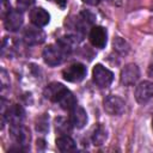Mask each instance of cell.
I'll return each mask as SVG.
<instances>
[{
  "label": "cell",
  "instance_id": "cell-13",
  "mask_svg": "<svg viewBox=\"0 0 153 153\" xmlns=\"http://www.w3.org/2000/svg\"><path fill=\"white\" fill-rule=\"evenodd\" d=\"M30 20L33 25L36 26H45L49 20H50V16L49 13L42 8V7H35L30 11Z\"/></svg>",
  "mask_w": 153,
  "mask_h": 153
},
{
  "label": "cell",
  "instance_id": "cell-23",
  "mask_svg": "<svg viewBox=\"0 0 153 153\" xmlns=\"http://www.w3.org/2000/svg\"><path fill=\"white\" fill-rule=\"evenodd\" d=\"M0 4H1V17L5 18L7 16V13H10L12 11L11 10V4L7 0H0Z\"/></svg>",
  "mask_w": 153,
  "mask_h": 153
},
{
  "label": "cell",
  "instance_id": "cell-26",
  "mask_svg": "<svg viewBox=\"0 0 153 153\" xmlns=\"http://www.w3.org/2000/svg\"><path fill=\"white\" fill-rule=\"evenodd\" d=\"M152 128H153V118H152Z\"/></svg>",
  "mask_w": 153,
  "mask_h": 153
},
{
  "label": "cell",
  "instance_id": "cell-4",
  "mask_svg": "<svg viewBox=\"0 0 153 153\" xmlns=\"http://www.w3.org/2000/svg\"><path fill=\"white\" fill-rule=\"evenodd\" d=\"M103 106H104V110L111 116H120L126 111L124 100L121 97L114 96V94H110L104 99Z\"/></svg>",
  "mask_w": 153,
  "mask_h": 153
},
{
  "label": "cell",
  "instance_id": "cell-24",
  "mask_svg": "<svg viewBox=\"0 0 153 153\" xmlns=\"http://www.w3.org/2000/svg\"><path fill=\"white\" fill-rule=\"evenodd\" d=\"M50 2H54V4H56L59 7H61V8H65L66 7V4H67V0H49Z\"/></svg>",
  "mask_w": 153,
  "mask_h": 153
},
{
  "label": "cell",
  "instance_id": "cell-22",
  "mask_svg": "<svg viewBox=\"0 0 153 153\" xmlns=\"http://www.w3.org/2000/svg\"><path fill=\"white\" fill-rule=\"evenodd\" d=\"M35 0H17V7L20 11H25L33 5Z\"/></svg>",
  "mask_w": 153,
  "mask_h": 153
},
{
  "label": "cell",
  "instance_id": "cell-11",
  "mask_svg": "<svg viewBox=\"0 0 153 153\" xmlns=\"http://www.w3.org/2000/svg\"><path fill=\"white\" fill-rule=\"evenodd\" d=\"M4 25L8 31H16L23 25V14L19 10H12L4 18Z\"/></svg>",
  "mask_w": 153,
  "mask_h": 153
},
{
  "label": "cell",
  "instance_id": "cell-14",
  "mask_svg": "<svg viewBox=\"0 0 153 153\" xmlns=\"http://www.w3.org/2000/svg\"><path fill=\"white\" fill-rule=\"evenodd\" d=\"M56 103H57L63 110L71 111L73 108L76 106V98L74 97V94H73L68 88H66V90L61 93V96L57 98Z\"/></svg>",
  "mask_w": 153,
  "mask_h": 153
},
{
  "label": "cell",
  "instance_id": "cell-20",
  "mask_svg": "<svg viewBox=\"0 0 153 153\" xmlns=\"http://www.w3.org/2000/svg\"><path fill=\"white\" fill-rule=\"evenodd\" d=\"M112 45H114V49H115L117 53L122 54V55H126V54H128V51H129V45H128L127 42H126L124 39H122L121 37H116V38L114 39V42H112Z\"/></svg>",
  "mask_w": 153,
  "mask_h": 153
},
{
  "label": "cell",
  "instance_id": "cell-12",
  "mask_svg": "<svg viewBox=\"0 0 153 153\" xmlns=\"http://www.w3.org/2000/svg\"><path fill=\"white\" fill-rule=\"evenodd\" d=\"M69 112H71L69 114V121H71L73 127L78 128V129L85 127V124L87 123V114L81 106L76 105Z\"/></svg>",
  "mask_w": 153,
  "mask_h": 153
},
{
  "label": "cell",
  "instance_id": "cell-3",
  "mask_svg": "<svg viewBox=\"0 0 153 153\" xmlns=\"http://www.w3.org/2000/svg\"><path fill=\"white\" fill-rule=\"evenodd\" d=\"M86 73H87V68L82 63L76 62L65 68L62 71V76L65 80L69 82H79L86 76Z\"/></svg>",
  "mask_w": 153,
  "mask_h": 153
},
{
  "label": "cell",
  "instance_id": "cell-8",
  "mask_svg": "<svg viewBox=\"0 0 153 153\" xmlns=\"http://www.w3.org/2000/svg\"><path fill=\"white\" fill-rule=\"evenodd\" d=\"M90 42L96 48H104L108 42V32L103 26H92L88 33Z\"/></svg>",
  "mask_w": 153,
  "mask_h": 153
},
{
  "label": "cell",
  "instance_id": "cell-10",
  "mask_svg": "<svg viewBox=\"0 0 153 153\" xmlns=\"http://www.w3.org/2000/svg\"><path fill=\"white\" fill-rule=\"evenodd\" d=\"M1 116H2V123H4V120L6 117L7 121L11 123V126L12 124H22L23 120L25 117V112L20 105L13 104V105L8 106L7 110L5 111V114H2Z\"/></svg>",
  "mask_w": 153,
  "mask_h": 153
},
{
  "label": "cell",
  "instance_id": "cell-25",
  "mask_svg": "<svg viewBox=\"0 0 153 153\" xmlns=\"http://www.w3.org/2000/svg\"><path fill=\"white\" fill-rule=\"evenodd\" d=\"M99 1H100V0H82V2H85V4H87V5H91V6L98 5Z\"/></svg>",
  "mask_w": 153,
  "mask_h": 153
},
{
  "label": "cell",
  "instance_id": "cell-5",
  "mask_svg": "<svg viewBox=\"0 0 153 153\" xmlns=\"http://www.w3.org/2000/svg\"><path fill=\"white\" fill-rule=\"evenodd\" d=\"M10 135L12 140L24 149L30 142V131L23 124H12L10 128Z\"/></svg>",
  "mask_w": 153,
  "mask_h": 153
},
{
  "label": "cell",
  "instance_id": "cell-2",
  "mask_svg": "<svg viewBox=\"0 0 153 153\" xmlns=\"http://www.w3.org/2000/svg\"><path fill=\"white\" fill-rule=\"evenodd\" d=\"M92 78L97 86L100 88L109 87L114 80V73L100 63H97L92 71Z\"/></svg>",
  "mask_w": 153,
  "mask_h": 153
},
{
  "label": "cell",
  "instance_id": "cell-18",
  "mask_svg": "<svg viewBox=\"0 0 153 153\" xmlns=\"http://www.w3.org/2000/svg\"><path fill=\"white\" fill-rule=\"evenodd\" d=\"M106 137H108L106 129H105L102 124H97V126L94 127V129H93V131H92V136H91L93 145H96V146L103 145V143L105 142Z\"/></svg>",
  "mask_w": 153,
  "mask_h": 153
},
{
  "label": "cell",
  "instance_id": "cell-15",
  "mask_svg": "<svg viewBox=\"0 0 153 153\" xmlns=\"http://www.w3.org/2000/svg\"><path fill=\"white\" fill-rule=\"evenodd\" d=\"M66 88H67V87L63 86V85L60 84V82H50V84L44 88L43 94H44V97H45L47 99H49V100L56 103L57 98L61 96V93H62Z\"/></svg>",
  "mask_w": 153,
  "mask_h": 153
},
{
  "label": "cell",
  "instance_id": "cell-21",
  "mask_svg": "<svg viewBox=\"0 0 153 153\" xmlns=\"http://www.w3.org/2000/svg\"><path fill=\"white\" fill-rule=\"evenodd\" d=\"M36 130L39 133H47L49 130V117L47 115H42L36 121Z\"/></svg>",
  "mask_w": 153,
  "mask_h": 153
},
{
  "label": "cell",
  "instance_id": "cell-1",
  "mask_svg": "<svg viewBox=\"0 0 153 153\" xmlns=\"http://www.w3.org/2000/svg\"><path fill=\"white\" fill-rule=\"evenodd\" d=\"M67 53L57 44H49L43 50V60L48 66H59L65 61Z\"/></svg>",
  "mask_w": 153,
  "mask_h": 153
},
{
  "label": "cell",
  "instance_id": "cell-19",
  "mask_svg": "<svg viewBox=\"0 0 153 153\" xmlns=\"http://www.w3.org/2000/svg\"><path fill=\"white\" fill-rule=\"evenodd\" d=\"M72 123L71 121L63 118V117H57L55 120V128H56V131L60 134V135H68L72 130Z\"/></svg>",
  "mask_w": 153,
  "mask_h": 153
},
{
  "label": "cell",
  "instance_id": "cell-9",
  "mask_svg": "<svg viewBox=\"0 0 153 153\" xmlns=\"http://www.w3.org/2000/svg\"><path fill=\"white\" fill-rule=\"evenodd\" d=\"M153 98V82L142 81L135 88V99L140 104H146Z\"/></svg>",
  "mask_w": 153,
  "mask_h": 153
},
{
  "label": "cell",
  "instance_id": "cell-6",
  "mask_svg": "<svg viewBox=\"0 0 153 153\" xmlns=\"http://www.w3.org/2000/svg\"><path fill=\"white\" fill-rule=\"evenodd\" d=\"M23 38L26 44L29 45H37L44 42L45 33L39 26H27L23 32Z\"/></svg>",
  "mask_w": 153,
  "mask_h": 153
},
{
  "label": "cell",
  "instance_id": "cell-7",
  "mask_svg": "<svg viewBox=\"0 0 153 153\" xmlns=\"http://www.w3.org/2000/svg\"><path fill=\"white\" fill-rule=\"evenodd\" d=\"M140 78L139 67L134 63H128L121 71V82L124 86H133Z\"/></svg>",
  "mask_w": 153,
  "mask_h": 153
},
{
  "label": "cell",
  "instance_id": "cell-17",
  "mask_svg": "<svg viewBox=\"0 0 153 153\" xmlns=\"http://www.w3.org/2000/svg\"><path fill=\"white\" fill-rule=\"evenodd\" d=\"M78 41H80V39L78 37H75L74 35H68V36L60 37L56 43L68 54V53H71L72 50L75 49V47L78 45Z\"/></svg>",
  "mask_w": 153,
  "mask_h": 153
},
{
  "label": "cell",
  "instance_id": "cell-16",
  "mask_svg": "<svg viewBox=\"0 0 153 153\" xmlns=\"http://www.w3.org/2000/svg\"><path fill=\"white\" fill-rule=\"evenodd\" d=\"M56 147L60 152H73L76 149V143L69 135H60L56 139Z\"/></svg>",
  "mask_w": 153,
  "mask_h": 153
}]
</instances>
